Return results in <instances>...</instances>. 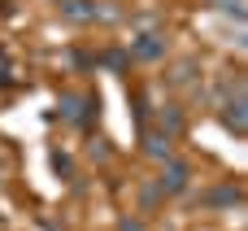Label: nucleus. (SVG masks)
Here are the masks:
<instances>
[{"instance_id":"nucleus-1","label":"nucleus","mask_w":248,"mask_h":231,"mask_svg":"<svg viewBox=\"0 0 248 231\" xmlns=\"http://www.w3.org/2000/svg\"><path fill=\"white\" fill-rule=\"evenodd\" d=\"M187 179H192V175H187V166L170 157V162H166V170H161V188H157V192L174 197V192H183V188H187Z\"/></svg>"},{"instance_id":"nucleus-2","label":"nucleus","mask_w":248,"mask_h":231,"mask_svg":"<svg viewBox=\"0 0 248 231\" xmlns=\"http://www.w3.org/2000/svg\"><path fill=\"white\" fill-rule=\"evenodd\" d=\"M131 57H135V61H161V57H166V39H161V35H140L135 48H131Z\"/></svg>"},{"instance_id":"nucleus-3","label":"nucleus","mask_w":248,"mask_h":231,"mask_svg":"<svg viewBox=\"0 0 248 231\" xmlns=\"http://www.w3.org/2000/svg\"><path fill=\"white\" fill-rule=\"evenodd\" d=\"M205 205H209V210H227V205H240V188H235V183H214V188L205 192Z\"/></svg>"},{"instance_id":"nucleus-4","label":"nucleus","mask_w":248,"mask_h":231,"mask_svg":"<svg viewBox=\"0 0 248 231\" xmlns=\"http://www.w3.org/2000/svg\"><path fill=\"white\" fill-rule=\"evenodd\" d=\"M222 122H231V131H235V135H244V127H248V105H244V96H231V105L222 109Z\"/></svg>"},{"instance_id":"nucleus-5","label":"nucleus","mask_w":248,"mask_h":231,"mask_svg":"<svg viewBox=\"0 0 248 231\" xmlns=\"http://www.w3.org/2000/svg\"><path fill=\"white\" fill-rule=\"evenodd\" d=\"M144 153H148V157H161V162H170V140H166V131H153V135H144Z\"/></svg>"},{"instance_id":"nucleus-6","label":"nucleus","mask_w":248,"mask_h":231,"mask_svg":"<svg viewBox=\"0 0 248 231\" xmlns=\"http://www.w3.org/2000/svg\"><path fill=\"white\" fill-rule=\"evenodd\" d=\"M214 9H222V13H231L240 26H244V0H214Z\"/></svg>"},{"instance_id":"nucleus-7","label":"nucleus","mask_w":248,"mask_h":231,"mask_svg":"<svg viewBox=\"0 0 248 231\" xmlns=\"http://www.w3.org/2000/svg\"><path fill=\"white\" fill-rule=\"evenodd\" d=\"M61 9H65L70 17H92V0H65Z\"/></svg>"},{"instance_id":"nucleus-8","label":"nucleus","mask_w":248,"mask_h":231,"mask_svg":"<svg viewBox=\"0 0 248 231\" xmlns=\"http://www.w3.org/2000/svg\"><path fill=\"white\" fill-rule=\"evenodd\" d=\"M118 231H144V227H140V218H122V227H118Z\"/></svg>"}]
</instances>
